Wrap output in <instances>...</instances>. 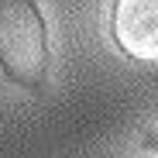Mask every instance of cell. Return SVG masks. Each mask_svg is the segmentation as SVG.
I'll use <instances>...</instances> for the list:
<instances>
[{
  "mask_svg": "<svg viewBox=\"0 0 158 158\" xmlns=\"http://www.w3.org/2000/svg\"><path fill=\"white\" fill-rule=\"evenodd\" d=\"M0 69L24 89L48 79V28L38 0H0Z\"/></svg>",
  "mask_w": 158,
  "mask_h": 158,
  "instance_id": "obj_1",
  "label": "cell"
},
{
  "mask_svg": "<svg viewBox=\"0 0 158 158\" xmlns=\"http://www.w3.org/2000/svg\"><path fill=\"white\" fill-rule=\"evenodd\" d=\"M114 38L131 59H158V0H114Z\"/></svg>",
  "mask_w": 158,
  "mask_h": 158,
  "instance_id": "obj_2",
  "label": "cell"
}]
</instances>
